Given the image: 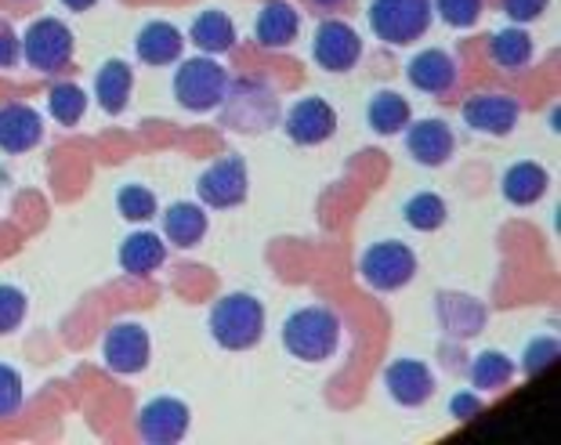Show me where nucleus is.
I'll return each instance as SVG.
<instances>
[{"mask_svg": "<svg viewBox=\"0 0 561 445\" xmlns=\"http://www.w3.org/2000/svg\"><path fill=\"white\" fill-rule=\"evenodd\" d=\"M283 344L301 363H327L341 344V319L322 305L297 308L283 322Z\"/></svg>", "mask_w": 561, "mask_h": 445, "instance_id": "obj_1", "label": "nucleus"}, {"mask_svg": "<svg viewBox=\"0 0 561 445\" xmlns=\"http://www.w3.org/2000/svg\"><path fill=\"white\" fill-rule=\"evenodd\" d=\"M210 336L229 352H247L265 336V308L250 294H229L210 308Z\"/></svg>", "mask_w": 561, "mask_h": 445, "instance_id": "obj_2", "label": "nucleus"}, {"mask_svg": "<svg viewBox=\"0 0 561 445\" xmlns=\"http://www.w3.org/2000/svg\"><path fill=\"white\" fill-rule=\"evenodd\" d=\"M221 119L240 135H265L268 127L279 124V99L268 83L240 80L221 99Z\"/></svg>", "mask_w": 561, "mask_h": 445, "instance_id": "obj_3", "label": "nucleus"}, {"mask_svg": "<svg viewBox=\"0 0 561 445\" xmlns=\"http://www.w3.org/2000/svg\"><path fill=\"white\" fill-rule=\"evenodd\" d=\"M369 26L385 44H413L432 26V0H374Z\"/></svg>", "mask_w": 561, "mask_h": 445, "instance_id": "obj_4", "label": "nucleus"}, {"mask_svg": "<svg viewBox=\"0 0 561 445\" xmlns=\"http://www.w3.org/2000/svg\"><path fill=\"white\" fill-rule=\"evenodd\" d=\"M225 91H229V77L214 58H188L174 73V99L185 105L188 113H210L218 110Z\"/></svg>", "mask_w": 561, "mask_h": 445, "instance_id": "obj_5", "label": "nucleus"}, {"mask_svg": "<svg viewBox=\"0 0 561 445\" xmlns=\"http://www.w3.org/2000/svg\"><path fill=\"white\" fill-rule=\"evenodd\" d=\"M22 55L41 73H58L73 58V30L62 19H37L26 30V37H22Z\"/></svg>", "mask_w": 561, "mask_h": 445, "instance_id": "obj_6", "label": "nucleus"}, {"mask_svg": "<svg viewBox=\"0 0 561 445\" xmlns=\"http://www.w3.org/2000/svg\"><path fill=\"white\" fill-rule=\"evenodd\" d=\"M416 275V254L405 243L396 239H385V243H374L363 254V279L374 286V290H402Z\"/></svg>", "mask_w": 561, "mask_h": 445, "instance_id": "obj_7", "label": "nucleus"}, {"mask_svg": "<svg viewBox=\"0 0 561 445\" xmlns=\"http://www.w3.org/2000/svg\"><path fill=\"white\" fill-rule=\"evenodd\" d=\"M247 189H250V174L240 156H221L218 163H210L207 171L199 174V185H196L199 199L214 210L240 207L247 199Z\"/></svg>", "mask_w": 561, "mask_h": 445, "instance_id": "obj_8", "label": "nucleus"}, {"mask_svg": "<svg viewBox=\"0 0 561 445\" xmlns=\"http://www.w3.org/2000/svg\"><path fill=\"white\" fill-rule=\"evenodd\" d=\"M312 55H316V62L322 69H330V73H348V69L359 62L363 41H359V33L348 26V22L330 19V22H322V26L316 30Z\"/></svg>", "mask_w": 561, "mask_h": 445, "instance_id": "obj_9", "label": "nucleus"}, {"mask_svg": "<svg viewBox=\"0 0 561 445\" xmlns=\"http://www.w3.org/2000/svg\"><path fill=\"white\" fill-rule=\"evenodd\" d=\"M105 366L113 373H141L149 366V333L138 322H121L113 327L102 344Z\"/></svg>", "mask_w": 561, "mask_h": 445, "instance_id": "obj_10", "label": "nucleus"}, {"mask_svg": "<svg viewBox=\"0 0 561 445\" xmlns=\"http://www.w3.org/2000/svg\"><path fill=\"white\" fill-rule=\"evenodd\" d=\"M138 431L149 445H174L188 431V406L178 399H152L138 413Z\"/></svg>", "mask_w": 561, "mask_h": 445, "instance_id": "obj_11", "label": "nucleus"}, {"mask_svg": "<svg viewBox=\"0 0 561 445\" xmlns=\"http://www.w3.org/2000/svg\"><path fill=\"white\" fill-rule=\"evenodd\" d=\"M333 130H337V113L322 99H301L286 113V135H290V141H297V146H319Z\"/></svg>", "mask_w": 561, "mask_h": 445, "instance_id": "obj_12", "label": "nucleus"}, {"mask_svg": "<svg viewBox=\"0 0 561 445\" xmlns=\"http://www.w3.org/2000/svg\"><path fill=\"white\" fill-rule=\"evenodd\" d=\"M518 102L511 94H474L463 102V124L482 135H507L518 124Z\"/></svg>", "mask_w": 561, "mask_h": 445, "instance_id": "obj_13", "label": "nucleus"}, {"mask_svg": "<svg viewBox=\"0 0 561 445\" xmlns=\"http://www.w3.org/2000/svg\"><path fill=\"white\" fill-rule=\"evenodd\" d=\"M385 384H388V395L399 406H424L435 395L432 369L424 363H416V358H399V363H391L385 373Z\"/></svg>", "mask_w": 561, "mask_h": 445, "instance_id": "obj_14", "label": "nucleus"}, {"mask_svg": "<svg viewBox=\"0 0 561 445\" xmlns=\"http://www.w3.org/2000/svg\"><path fill=\"white\" fill-rule=\"evenodd\" d=\"M405 149L416 163L424 167H442L457 149V138L453 130L442 124V119H416V124L405 130Z\"/></svg>", "mask_w": 561, "mask_h": 445, "instance_id": "obj_15", "label": "nucleus"}, {"mask_svg": "<svg viewBox=\"0 0 561 445\" xmlns=\"http://www.w3.org/2000/svg\"><path fill=\"white\" fill-rule=\"evenodd\" d=\"M44 135V119L30 105H4L0 110V149L4 152H30Z\"/></svg>", "mask_w": 561, "mask_h": 445, "instance_id": "obj_16", "label": "nucleus"}, {"mask_svg": "<svg viewBox=\"0 0 561 445\" xmlns=\"http://www.w3.org/2000/svg\"><path fill=\"white\" fill-rule=\"evenodd\" d=\"M405 77H410V83L416 91L424 94H446L453 83H457V62L438 52V47H432V52H421L413 55L410 69H405Z\"/></svg>", "mask_w": 561, "mask_h": 445, "instance_id": "obj_17", "label": "nucleus"}, {"mask_svg": "<svg viewBox=\"0 0 561 445\" xmlns=\"http://www.w3.org/2000/svg\"><path fill=\"white\" fill-rule=\"evenodd\" d=\"M438 322L453 336H474L485 327V308L468 294H442L438 297Z\"/></svg>", "mask_w": 561, "mask_h": 445, "instance_id": "obj_18", "label": "nucleus"}, {"mask_svg": "<svg viewBox=\"0 0 561 445\" xmlns=\"http://www.w3.org/2000/svg\"><path fill=\"white\" fill-rule=\"evenodd\" d=\"M297 30H301V19H297V11L286 4V0H268V4L261 8L257 26H254L257 44H265V47H286V44H294Z\"/></svg>", "mask_w": 561, "mask_h": 445, "instance_id": "obj_19", "label": "nucleus"}, {"mask_svg": "<svg viewBox=\"0 0 561 445\" xmlns=\"http://www.w3.org/2000/svg\"><path fill=\"white\" fill-rule=\"evenodd\" d=\"M182 33H178L171 22H149L146 30L138 33V58L146 66H171L182 55Z\"/></svg>", "mask_w": 561, "mask_h": 445, "instance_id": "obj_20", "label": "nucleus"}, {"mask_svg": "<svg viewBox=\"0 0 561 445\" xmlns=\"http://www.w3.org/2000/svg\"><path fill=\"white\" fill-rule=\"evenodd\" d=\"M130 83H135V73H130V66L121 62V58H113V62H105L99 69V77H94V99L110 116L124 113L127 110V99H130Z\"/></svg>", "mask_w": 561, "mask_h": 445, "instance_id": "obj_21", "label": "nucleus"}, {"mask_svg": "<svg viewBox=\"0 0 561 445\" xmlns=\"http://www.w3.org/2000/svg\"><path fill=\"white\" fill-rule=\"evenodd\" d=\"M163 236L182 250L196 247L207 236V214L196 203H171L163 210Z\"/></svg>", "mask_w": 561, "mask_h": 445, "instance_id": "obj_22", "label": "nucleus"}, {"mask_svg": "<svg viewBox=\"0 0 561 445\" xmlns=\"http://www.w3.org/2000/svg\"><path fill=\"white\" fill-rule=\"evenodd\" d=\"M167 258V247L160 236L152 232H135L121 243V269L130 275H149L157 272Z\"/></svg>", "mask_w": 561, "mask_h": 445, "instance_id": "obj_23", "label": "nucleus"}, {"mask_svg": "<svg viewBox=\"0 0 561 445\" xmlns=\"http://www.w3.org/2000/svg\"><path fill=\"white\" fill-rule=\"evenodd\" d=\"M547 192V171L540 163H515L504 174V199H511L515 207H529Z\"/></svg>", "mask_w": 561, "mask_h": 445, "instance_id": "obj_24", "label": "nucleus"}, {"mask_svg": "<svg viewBox=\"0 0 561 445\" xmlns=\"http://www.w3.org/2000/svg\"><path fill=\"white\" fill-rule=\"evenodd\" d=\"M366 116L377 135H399V130L410 127V102H405L399 91H380L374 94V102H369Z\"/></svg>", "mask_w": 561, "mask_h": 445, "instance_id": "obj_25", "label": "nucleus"}, {"mask_svg": "<svg viewBox=\"0 0 561 445\" xmlns=\"http://www.w3.org/2000/svg\"><path fill=\"white\" fill-rule=\"evenodd\" d=\"M193 44L207 55H221L236 44V26L225 11H203L193 22Z\"/></svg>", "mask_w": 561, "mask_h": 445, "instance_id": "obj_26", "label": "nucleus"}, {"mask_svg": "<svg viewBox=\"0 0 561 445\" xmlns=\"http://www.w3.org/2000/svg\"><path fill=\"white\" fill-rule=\"evenodd\" d=\"M446 214H449L446 203H442V196H435V192H416L402 207L405 225L416 228V232H435V228L446 225Z\"/></svg>", "mask_w": 561, "mask_h": 445, "instance_id": "obj_27", "label": "nucleus"}, {"mask_svg": "<svg viewBox=\"0 0 561 445\" xmlns=\"http://www.w3.org/2000/svg\"><path fill=\"white\" fill-rule=\"evenodd\" d=\"M489 52H493V62L500 69H522L525 62L533 58V37L525 30H500L493 44H489Z\"/></svg>", "mask_w": 561, "mask_h": 445, "instance_id": "obj_28", "label": "nucleus"}, {"mask_svg": "<svg viewBox=\"0 0 561 445\" xmlns=\"http://www.w3.org/2000/svg\"><path fill=\"white\" fill-rule=\"evenodd\" d=\"M511 377H515V363H511L504 352H482V355H474V363H471V384L479 391L504 388Z\"/></svg>", "mask_w": 561, "mask_h": 445, "instance_id": "obj_29", "label": "nucleus"}, {"mask_svg": "<svg viewBox=\"0 0 561 445\" xmlns=\"http://www.w3.org/2000/svg\"><path fill=\"white\" fill-rule=\"evenodd\" d=\"M47 110H51V116L62 127H73L83 119V113H88V94H83L77 83H58L51 91V99H47Z\"/></svg>", "mask_w": 561, "mask_h": 445, "instance_id": "obj_30", "label": "nucleus"}, {"mask_svg": "<svg viewBox=\"0 0 561 445\" xmlns=\"http://www.w3.org/2000/svg\"><path fill=\"white\" fill-rule=\"evenodd\" d=\"M116 210H121L127 221H149V218H157V196H152L146 185H124L116 192Z\"/></svg>", "mask_w": 561, "mask_h": 445, "instance_id": "obj_31", "label": "nucleus"}, {"mask_svg": "<svg viewBox=\"0 0 561 445\" xmlns=\"http://www.w3.org/2000/svg\"><path fill=\"white\" fill-rule=\"evenodd\" d=\"M432 4L453 30H468L482 15V0H432Z\"/></svg>", "mask_w": 561, "mask_h": 445, "instance_id": "obj_32", "label": "nucleus"}, {"mask_svg": "<svg viewBox=\"0 0 561 445\" xmlns=\"http://www.w3.org/2000/svg\"><path fill=\"white\" fill-rule=\"evenodd\" d=\"M26 308H30L26 294L15 290V286H0V333L19 330V322L26 319Z\"/></svg>", "mask_w": 561, "mask_h": 445, "instance_id": "obj_33", "label": "nucleus"}, {"mask_svg": "<svg viewBox=\"0 0 561 445\" xmlns=\"http://www.w3.org/2000/svg\"><path fill=\"white\" fill-rule=\"evenodd\" d=\"M558 358V341L554 336H536L529 344V352H525V373L536 377V373H543Z\"/></svg>", "mask_w": 561, "mask_h": 445, "instance_id": "obj_34", "label": "nucleus"}, {"mask_svg": "<svg viewBox=\"0 0 561 445\" xmlns=\"http://www.w3.org/2000/svg\"><path fill=\"white\" fill-rule=\"evenodd\" d=\"M22 406V377L0 363V417H11Z\"/></svg>", "mask_w": 561, "mask_h": 445, "instance_id": "obj_35", "label": "nucleus"}, {"mask_svg": "<svg viewBox=\"0 0 561 445\" xmlns=\"http://www.w3.org/2000/svg\"><path fill=\"white\" fill-rule=\"evenodd\" d=\"M547 11V0H504V15L511 22H533Z\"/></svg>", "mask_w": 561, "mask_h": 445, "instance_id": "obj_36", "label": "nucleus"}, {"mask_svg": "<svg viewBox=\"0 0 561 445\" xmlns=\"http://www.w3.org/2000/svg\"><path fill=\"white\" fill-rule=\"evenodd\" d=\"M19 52H22L19 33L11 30L4 19H0V66H15L19 62Z\"/></svg>", "mask_w": 561, "mask_h": 445, "instance_id": "obj_37", "label": "nucleus"}, {"mask_svg": "<svg viewBox=\"0 0 561 445\" xmlns=\"http://www.w3.org/2000/svg\"><path fill=\"white\" fill-rule=\"evenodd\" d=\"M449 413H453V417H460V420L482 417V399H479V395H471V391H460V395H453V402H449Z\"/></svg>", "mask_w": 561, "mask_h": 445, "instance_id": "obj_38", "label": "nucleus"}, {"mask_svg": "<svg viewBox=\"0 0 561 445\" xmlns=\"http://www.w3.org/2000/svg\"><path fill=\"white\" fill-rule=\"evenodd\" d=\"M62 4H66L69 11H88V8L99 4V0H62Z\"/></svg>", "mask_w": 561, "mask_h": 445, "instance_id": "obj_39", "label": "nucleus"}, {"mask_svg": "<svg viewBox=\"0 0 561 445\" xmlns=\"http://www.w3.org/2000/svg\"><path fill=\"white\" fill-rule=\"evenodd\" d=\"M316 4H322V8H333V4H341V0H316Z\"/></svg>", "mask_w": 561, "mask_h": 445, "instance_id": "obj_40", "label": "nucleus"}]
</instances>
